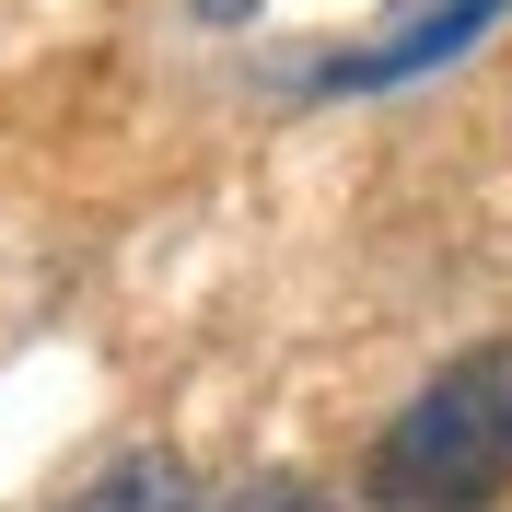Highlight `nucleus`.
<instances>
[{"label": "nucleus", "instance_id": "1", "mask_svg": "<svg viewBox=\"0 0 512 512\" xmlns=\"http://www.w3.org/2000/svg\"><path fill=\"white\" fill-rule=\"evenodd\" d=\"M512 489V338L443 361L408 408L384 419L361 454V501L373 512H489Z\"/></svg>", "mask_w": 512, "mask_h": 512}, {"label": "nucleus", "instance_id": "2", "mask_svg": "<svg viewBox=\"0 0 512 512\" xmlns=\"http://www.w3.org/2000/svg\"><path fill=\"white\" fill-rule=\"evenodd\" d=\"M478 24H501V0H443V12H408V24H384L361 59H338L326 82H350V94H361V82H396V70H419V59H454Z\"/></svg>", "mask_w": 512, "mask_h": 512}, {"label": "nucleus", "instance_id": "3", "mask_svg": "<svg viewBox=\"0 0 512 512\" xmlns=\"http://www.w3.org/2000/svg\"><path fill=\"white\" fill-rule=\"evenodd\" d=\"M59 512H198V489H187V454L140 443V454H117L105 478H82Z\"/></svg>", "mask_w": 512, "mask_h": 512}, {"label": "nucleus", "instance_id": "4", "mask_svg": "<svg viewBox=\"0 0 512 512\" xmlns=\"http://www.w3.org/2000/svg\"><path fill=\"white\" fill-rule=\"evenodd\" d=\"M222 512H326V489H303V478H245Z\"/></svg>", "mask_w": 512, "mask_h": 512}]
</instances>
